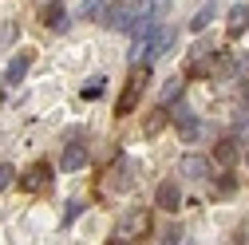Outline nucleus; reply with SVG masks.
<instances>
[{
    "label": "nucleus",
    "mask_w": 249,
    "mask_h": 245,
    "mask_svg": "<svg viewBox=\"0 0 249 245\" xmlns=\"http://www.w3.org/2000/svg\"><path fill=\"white\" fill-rule=\"evenodd\" d=\"M174 127H178V139H182V142H198V139L206 135V122H202L190 107H178V111H174Z\"/></svg>",
    "instance_id": "5"
},
{
    "label": "nucleus",
    "mask_w": 249,
    "mask_h": 245,
    "mask_svg": "<svg viewBox=\"0 0 249 245\" xmlns=\"http://www.w3.org/2000/svg\"><path fill=\"white\" fill-rule=\"evenodd\" d=\"M131 158H115L107 166V178H103V190H131Z\"/></svg>",
    "instance_id": "8"
},
{
    "label": "nucleus",
    "mask_w": 249,
    "mask_h": 245,
    "mask_svg": "<svg viewBox=\"0 0 249 245\" xmlns=\"http://www.w3.org/2000/svg\"><path fill=\"white\" fill-rule=\"evenodd\" d=\"M146 79H150V68H135V71H131L127 87H123V95H119V103H115V115H131V111L139 107L142 91H146Z\"/></svg>",
    "instance_id": "4"
},
{
    "label": "nucleus",
    "mask_w": 249,
    "mask_h": 245,
    "mask_svg": "<svg viewBox=\"0 0 249 245\" xmlns=\"http://www.w3.org/2000/svg\"><path fill=\"white\" fill-rule=\"evenodd\" d=\"M64 170H83L87 166V142L83 139H71L68 146H64V162H59Z\"/></svg>",
    "instance_id": "9"
},
{
    "label": "nucleus",
    "mask_w": 249,
    "mask_h": 245,
    "mask_svg": "<svg viewBox=\"0 0 249 245\" xmlns=\"http://www.w3.org/2000/svg\"><path fill=\"white\" fill-rule=\"evenodd\" d=\"M52 186V166L48 162H32L24 174H20V190L24 194H44Z\"/></svg>",
    "instance_id": "6"
},
{
    "label": "nucleus",
    "mask_w": 249,
    "mask_h": 245,
    "mask_svg": "<svg viewBox=\"0 0 249 245\" xmlns=\"http://www.w3.org/2000/svg\"><path fill=\"white\" fill-rule=\"evenodd\" d=\"M154 206L166 210V213H178V206H182V186H178V178L159 182V190H154Z\"/></svg>",
    "instance_id": "7"
},
{
    "label": "nucleus",
    "mask_w": 249,
    "mask_h": 245,
    "mask_svg": "<svg viewBox=\"0 0 249 245\" xmlns=\"http://www.w3.org/2000/svg\"><path fill=\"white\" fill-rule=\"evenodd\" d=\"M0 99H4V91H0Z\"/></svg>",
    "instance_id": "21"
},
{
    "label": "nucleus",
    "mask_w": 249,
    "mask_h": 245,
    "mask_svg": "<svg viewBox=\"0 0 249 245\" xmlns=\"http://www.w3.org/2000/svg\"><path fill=\"white\" fill-rule=\"evenodd\" d=\"M210 16H213V0H210V4H202V8L194 12V20H190V28H194V32H202V28L210 24Z\"/></svg>",
    "instance_id": "16"
},
{
    "label": "nucleus",
    "mask_w": 249,
    "mask_h": 245,
    "mask_svg": "<svg viewBox=\"0 0 249 245\" xmlns=\"http://www.w3.org/2000/svg\"><path fill=\"white\" fill-rule=\"evenodd\" d=\"M12 182H16V170H12L8 162H0V190H8Z\"/></svg>",
    "instance_id": "19"
},
{
    "label": "nucleus",
    "mask_w": 249,
    "mask_h": 245,
    "mask_svg": "<svg viewBox=\"0 0 249 245\" xmlns=\"http://www.w3.org/2000/svg\"><path fill=\"white\" fill-rule=\"evenodd\" d=\"M166 12H170V0H127V4L115 8L103 24L119 28V32H146V28L162 24Z\"/></svg>",
    "instance_id": "1"
},
{
    "label": "nucleus",
    "mask_w": 249,
    "mask_h": 245,
    "mask_svg": "<svg viewBox=\"0 0 249 245\" xmlns=\"http://www.w3.org/2000/svg\"><path fill=\"white\" fill-rule=\"evenodd\" d=\"M245 28H249V4H237V8L230 12V20H226V32L237 40V36L245 32Z\"/></svg>",
    "instance_id": "14"
},
{
    "label": "nucleus",
    "mask_w": 249,
    "mask_h": 245,
    "mask_svg": "<svg viewBox=\"0 0 249 245\" xmlns=\"http://www.w3.org/2000/svg\"><path fill=\"white\" fill-rule=\"evenodd\" d=\"M115 12V0H83V20H107Z\"/></svg>",
    "instance_id": "13"
},
{
    "label": "nucleus",
    "mask_w": 249,
    "mask_h": 245,
    "mask_svg": "<svg viewBox=\"0 0 249 245\" xmlns=\"http://www.w3.org/2000/svg\"><path fill=\"white\" fill-rule=\"evenodd\" d=\"M44 24L52 28V32H68V8H64V0H52V4L44 8Z\"/></svg>",
    "instance_id": "10"
},
{
    "label": "nucleus",
    "mask_w": 249,
    "mask_h": 245,
    "mask_svg": "<svg viewBox=\"0 0 249 245\" xmlns=\"http://www.w3.org/2000/svg\"><path fill=\"white\" fill-rule=\"evenodd\" d=\"M213 158H217V162H226V166H230V162L237 158V146H233V142H217V150H213Z\"/></svg>",
    "instance_id": "17"
},
{
    "label": "nucleus",
    "mask_w": 249,
    "mask_h": 245,
    "mask_svg": "<svg viewBox=\"0 0 249 245\" xmlns=\"http://www.w3.org/2000/svg\"><path fill=\"white\" fill-rule=\"evenodd\" d=\"M150 210L146 206H135V210H127L119 218V226H115V241H142L146 233H150Z\"/></svg>",
    "instance_id": "3"
},
{
    "label": "nucleus",
    "mask_w": 249,
    "mask_h": 245,
    "mask_svg": "<svg viewBox=\"0 0 249 245\" xmlns=\"http://www.w3.org/2000/svg\"><path fill=\"white\" fill-rule=\"evenodd\" d=\"M174 40H178V32H174L170 24L146 28V32H139V40H135V48H131V64H135V68H150L154 59H162V55L174 48Z\"/></svg>",
    "instance_id": "2"
},
{
    "label": "nucleus",
    "mask_w": 249,
    "mask_h": 245,
    "mask_svg": "<svg viewBox=\"0 0 249 245\" xmlns=\"http://www.w3.org/2000/svg\"><path fill=\"white\" fill-rule=\"evenodd\" d=\"M79 210H83V202H68V213H64V218L75 222V218H79Z\"/></svg>",
    "instance_id": "20"
},
{
    "label": "nucleus",
    "mask_w": 249,
    "mask_h": 245,
    "mask_svg": "<svg viewBox=\"0 0 249 245\" xmlns=\"http://www.w3.org/2000/svg\"><path fill=\"white\" fill-rule=\"evenodd\" d=\"M182 174L194 178V182H202V178L210 174V158H202V155H186V158H182Z\"/></svg>",
    "instance_id": "12"
},
{
    "label": "nucleus",
    "mask_w": 249,
    "mask_h": 245,
    "mask_svg": "<svg viewBox=\"0 0 249 245\" xmlns=\"http://www.w3.org/2000/svg\"><path fill=\"white\" fill-rule=\"evenodd\" d=\"M182 87H186V79H178V75H174V79H166V83H162V107H166V103H170V99H174V95H182Z\"/></svg>",
    "instance_id": "15"
},
{
    "label": "nucleus",
    "mask_w": 249,
    "mask_h": 245,
    "mask_svg": "<svg viewBox=\"0 0 249 245\" xmlns=\"http://www.w3.org/2000/svg\"><path fill=\"white\" fill-rule=\"evenodd\" d=\"M32 59H36L32 52H20V55H12V64H8V71H4V79H8V83H20V79L28 75V68H32Z\"/></svg>",
    "instance_id": "11"
},
{
    "label": "nucleus",
    "mask_w": 249,
    "mask_h": 245,
    "mask_svg": "<svg viewBox=\"0 0 249 245\" xmlns=\"http://www.w3.org/2000/svg\"><path fill=\"white\" fill-rule=\"evenodd\" d=\"M162 122H166V111H154V115L146 119V135H159V131H162Z\"/></svg>",
    "instance_id": "18"
}]
</instances>
